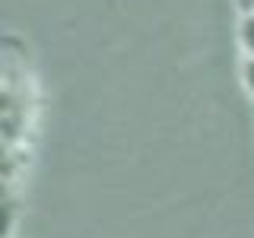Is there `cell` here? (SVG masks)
I'll list each match as a JSON object with an SVG mask.
<instances>
[{
    "instance_id": "6da1fadb",
    "label": "cell",
    "mask_w": 254,
    "mask_h": 238,
    "mask_svg": "<svg viewBox=\"0 0 254 238\" xmlns=\"http://www.w3.org/2000/svg\"><path fill=\"white\" fill-rule=\"evenodd\" d=\"M238 48L242 58H254V10L238 16Z\"/></svg>"
},
{
    "instance_id": "7a4b0ae2",
    "label": "cell",
    "mask_w": 254,
    "mask_h": 238,
    "mask_svg": "<svg viewBox=\"0 0 254 238\" xmlns=\"http://www.w3.org/2000/svg\"><path fill=\"white\" fill-rule=\"evenodd\" d=\"M242 86L254 102V58H242Z\"/></svg>"
},
{
    "instance_id": "3957f363",
    "label": "cell",
    "mask_w": 254,
    "mask_h": 238,
    "mask_svg": "<svg viewBox=\"0 0 254 238\" xmlns=\"http://www.w3.org/2000/svg\"><path fill=\"white\" fill-rule=\"evenodd\" d=\"M235 3H238V10L245 13V10H251V6H254V0H235Z\"/></svg>"
},
{
    "instance_id": "277c9868",
    "label": "cell",
    "mask_w": 254,
    "mask_h": 238,
    "mask_svg": "<svg viewBox=\"0 0 254 238\" xmlns=\"http://www.w3.org/2000/svg\"><path fill=\"white\" fill-rule=\"evenodd\" d=\"M251 10H254V6H251ZM245 13H248V10H245Z\"/></svg>"
}]
</instances>
